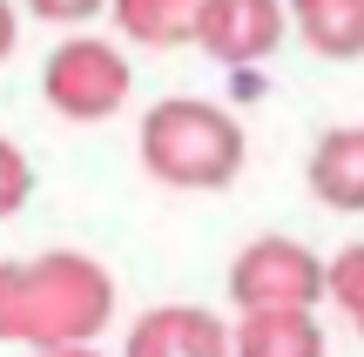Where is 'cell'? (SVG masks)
<instances>
[{
	"mask_svg": "<svg viewBox=\"0 0 364 357\" xmlns=\"http://www.w3.org/2000/svg\"><path fill=\"white\" fill-rule=\"evenodd\" d=\"M108 317H115V277L81 250H54L0 270V337L7 344H95Z\"/></svg>",
	"mask_w": 364,
	"mask_h": 357,
	"instance_id": "1",
	"label": "cell"
},
{
	"mask_svg": "<svg viewBox=\"0 0 364 357\" xmlns=\"http://www.w3.org/2000/svg\"><path fill=\"white\" fill-rule=\"evenodd\" d=\"M142 169L162 189H223L243 169V128L216 101H156L142 115Z\"/></svg>",
	"mask_w": 364,
	"mask_h": 357,
	"instance_id": "2",
	"label": "cell"
},
{
	"mask_svg": "<svg viewBox=\"0 0 364 357\" xmlns=\"http://www.w3.org/2000/svg\"><path fill=\"white\" fill-rule=\"evenodd\" d=\"M129 54L115 40H95V34H75L48 54L41 67V88H48V108L68 121H108L122 101H129Z\"/></svg>",
	"mask_w": 364,
	"mask_h": 357,
	"instance_id": "3",
	"label": "cell"
},
{
	"mask_svg": "<svg viewBox=\"0 0 364 357\" xmlns=\"http://www.w3.org/2000/svg\"><path fill=\"white\" fill-rule=\"evenodd\" d=\"M331 290V270L297 236H257L230 270L236 310H311Z\"/></svg>",
	"mask_w": 364,
	"mask_h": 357,
	"instance_id": "4",
	"label": "cell"
},
{
	"mask_svg": "<svg viewBox=\"0 0 364 357\" xmlns=\"http://www.w3.org/2000/svg\"><path fill=\"white\" fill-rule=\"evenodd\" d=\"M290 27L284 0H203V21H196V48L223 67H257L277 54Z\"/></svg>",
	"mask_w": 364,
	"mask_h": 357,
	"instance_id": "5",
	"label": "cell"
},
{
	"mask_svg": "<svg viewBox=\"0 0 364 357\" xmlns=\"http://www.w3.org/2000/svg\"><path fill=\"white\" fill-rule=\"evenodd\" d=\"M122 357H236V331H223L196 304H162L129 331Z\"/></svg>",
	"mask_w": 364,
	"mask_h": 357,
	"instance_id": "6",
	"label": "cell"
},
{
	"mask_svg": "<svg viewBox=\"0 0 364 357\" xmlns=\"http://www.w3.org/2000/svg\"><path fill=\"white\" fill-rule=\"evenodd\" d=\"M311 196L331 209H364V128H331L311 148Z\"/></svg>",
	"mask_w": 364,
	"mask_h": 357,
	"instance_id": "7",
	"label": "cell"
},
{
	"mask_svg": "<svg viewBox=\"0 0 364 357\" xmlns=\"http://www.w3.org/2000/svg\"><path fill=\"white\" fill-rule=\"evenodd\" d=\"M290 27L324 61H358L364 54V0H290Z\"/></svg>",
	"mask_w": 364,
	"mask_h": 357,
	"instance_id": "8",
	"label": "cell"
},
{
	"mask_svg": "<svg viewBox=\"0 0 364 357\" xmlns=\"http://www.w3.org/2000/svg\"><path fill=\"white\" fill-rule=\"evenodd\" d=\"M236 357H324V331L311 310H243Z\"/></svg>",
	"mask_w": 364,
	"mask_h": 357,
	"instance_id": "9",
	"label": "cell"
},
{
	"mask_svg": "<svg viewBox=\"0 0 364 357\" xmlns=\"http://www.w3.org/2000/svg\"><path fill=\"white\" fill-rule=\"evenodd\" d=\"M203 0H115V27L142 48H182L196 40Z\"/></svg>",
	"mask_w": 364,
	"mask_h": 357,
	"instance_id": "10",
	"label": "cell"
},
{
	"mask_svg": "<svg viewBox=\"0 0 364 357\" xmlns=\"http://www.w3.org/2000/svg\"><path fill=\"white\" fill-rule=\"evenodd\" d=\"M331 297H338L351 317L364 310V243H351V250L331 256Z\"/></svg>",
	"mask_w": 364,
	"mask_h": 357,
	"instance_id": "11",
	"label": "cell"
},
{
	"mask_svg": "<svg viewBox=\"0 0 364 357\" xmlns=\"http://www.w3.org/2000/svg\"><path fill=\"white\" fill-rule=\"evenodd\" d=\"M34 21H48V27H81V21H95L102 7H115V0H21Z\"/></svg>",
	"mask_w": 364,
	"mask_h": 357,
	"instance_id": "12",
	"label": "cell"
},
{
	"mask_svg": "<svg viewBox=\"0 0 364 357\" xmlns=\"http://www.w3.org/2000/svg\"><path fill=\"white\" fill-rule=\"evenodd\" d=\"M27 189H34V175H27V155L14 142H0V209H21Z\"/></svg>",
	"mask_w": 364,
	"mask_h": 357,
	"instance_id": "13",
	"label": "cell"
},
{
	"mask_svg": "<svg viewBox=\"0 0 364 357\" xmlns=\"http://www.w3.org/2000/svg\"><path fill=\"white\" fill-rule=\"evenodd\" d=\"M34 357H102L95 344H48V351H34Z\"/></svg>",
	"mask_w": 364,
	"mask_h": 357,
	"instance_id": "14",
	"label": "cell"
},
{
	"mask_svg": "<svg viewBox=\"0 0 364 357\" xmlns=\"http://www.w3.org/2000/svg\"><path fill=\"white\" fill-rule=\"evenodd\" d=\"M351 324H358V337H364V310H358V317H351Z\"/></svg>",
	"mask_w": 364,
	"mask_h": 357,
	"instance_id": "15",
	"label": "cell"
}]
</instances>
